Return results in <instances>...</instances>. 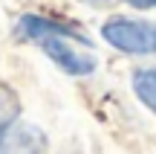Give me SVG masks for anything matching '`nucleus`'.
Instances as JSON below:
<instances>
[{"mask_svg": "<svg viewBox=\"0 0 156 154\" xmlns=\"http://www.w3.org/2000/svg\"><path fill=\"white\" fill-rule=\"evenodd\" d=\"M20 111V102H17V93L12 90L9 85H0V131L6 125H12V119Z\"/></svg>", "mask_w": 156, "mask_h": 154, "instance_id": "39448f33", "label": "nucleus"}, {"mask_svg": "<svg viewBox=\"0 0 156 154\" xmlns=\"http://www.w3.org/2000/svg\"><path fill=\"white\" fill-rule=\"evenodd\" d=\"M130 6H136V9H153L156 0H127Z\"/></svg>", "mask_w": 156, "mask_h": 154, "instance_id": "423d86ee", "label": "nucleus"}, {"mask_svg": "<svg viewBox=\"0 0 156 154\" xmlns=\"http://www.w3.org/2000/svg\"><path fill=\"white\" fill-rule=\"evenodd\" d=\"M87 3H93V6H101V3H107V0H87Z\"/></svg>", "mask_w": 156, "mask_h": 154, "instance_id": "0eeeda50", "label": "nucleus"}, {"mask_svg": "<svg viewBox=\"0 0 156 154\" xmlns=\"http://www.w3.org/2000/svg\"><path fill=\"white\" fill-rule=\"evenodd\" d=\"M133 90L139 102L156 114V70H139L133 76Z\"/></svg>", "mask_w": 156, "mask_h": 154, "instance_id": "20e7f679", "label": "nucleus"}, {"mask_svg": "<svg viewBox=\"0 0 156 154\" xmlns=\"http://www.w3.org/2000/svg\"><path fill=\"white\" fill-rule=\"evenodd\" d=\"M17 32L23 38H29L32 44H38L64 73L69 76H90L98 64L90 44L84 35L73 32L69 26L49 21V17H38V15H23L17 21Z\"/></svg>", "mask_w": 156, "mask_h": 154, "instance_id": "f257e3e1", "label": "nucleus"}, {"mask_svg": "<svg viewBox=\"0 0 156 154\" xmlns=\"http://www.w3.org/2000/svg\"><path fill=\"white\" fill-rule=\"evenodd\" d=\"M46 134L32 122H12L0 131V154H44Z\"/></svg>", "mask_w": 156, "mask_h": 154, "instance_id": "7ed1b4c3", "label": "nucleus"}, {"mask_svg": "<svg viewBox=\"0 0 156 154\" xmlns=\"http://www.w3.org/2000/svg\"><path fill=\"white\" fill-rule=\"evenodd\" d=\"M107 44L130 55H151L156 52V23L147 21H130V17H110L101 26Z\"/></svg>", "mask_w": 156, "mask_h": 154, "instance_id": "f03ea898", "label": "nucleus"}]
</instances>
